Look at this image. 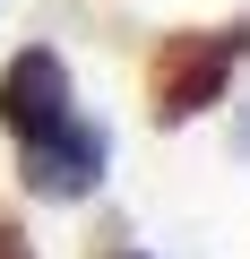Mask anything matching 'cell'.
<instances>
[{"instance_id": "obj_1", "label": "cell", "mask_w": 250, "mask_h": 259, "mask_svg": "<svg viewBox=\"0 0 250 259\" xmlns=\"http://www.w3.org/2000/svg\"><path fill=\"white\" fill-rule=\"evenodd\" d=\"M241 61H250V18H241V26H190V35H164L156 61H147V104H156V121L181 130V121H198L207 104H224V87H233Z\"/></svg>"}, {"instance_id": "obj_4", "label": "cell", "mask_w": 250, "mask_h": 259, "mask_svg": "<svg viewBox=\"0 0 250 259\" xmlns=\"http://www.w3.org/2000/svg\"><path fill=\"white\" fill-rule=\"evenodd\" d=\"M0 259H26V242H18V233H9V225H0Z\"/></svg>"}, {"instance_id": "obj_2", "label": "cell", "mask_w": 250, "mask_h": 259, "mask_svg": "<svg viewBox=\"0 0 250 259\" xmlns=\"http://www.w3.org/2000/svg\"><path fill=\"white\" fill-rule=\"evenodd\" d=\"M18 173H26V190L35 199H86L95 182H104V164H112V130L104 121H52L43 139H18Z\"/></svg>"}, {"instance_id": "obj_5", "label": "cell", "mask_w": 250, "mask_h": 259, "mask_svg": "<svg viewBox=\"0 0 250 259\" xmlns=\"http://www.w3.org/2000/svg\"><path fill=\"white\" fill-rule=\"evenodd\" d=\"M233 147H241V156H250V112H241V121H233Z\"/></svg>"}, {"instance_id": "obj_3", "label": "cell", "mask_w": 250, "mask_h": 259, "mask_svg": "<svg viewBox=\"0 0 250 259\" xmlns=\"http://www.w3.org/2000/svg\"><path fill=\"white\" fill-rule=\"evenodd\" d=\"M69 61L52 52V44H26L9 69H0V130L9 139H43L52 121H69Z\"/></svg>"}]
</instances>
